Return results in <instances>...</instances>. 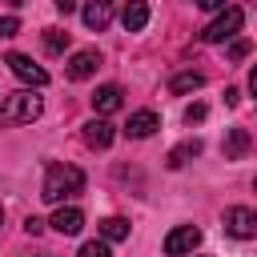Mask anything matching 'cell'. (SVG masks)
Returning <instances> with one entry per match:
<instances>
[{
	"mask_svg": "<svg viewBox=\"0 0 257 257\" xmlns=\"http://www.w3.org/2000/svg\"><path fill=\"white\" fill-rule=\"evenodd\" d=\"M76 193H84V173H80L76 165H48L44 185H40V197H44L48 205H64V201L76 197Z\"/></svg>",
	"mask_w": 257,
	"mask_h": 257,
	"instance_id": "cell-1",
	"label": "cell"
},
{
	"mask_svg": "<svg viewBox=\"0 0 257 257\" xmlns=\"http://www.w3.org/2000/svg\"><path fill=\"white\" fill-rule=\"evenodd\" d=\"M40 112H44V100L32 88H20V92L4 96V104H0V120L4 124H32Z\"/></svg>",
	"mask_w": 257,
	"mask_h": 257,
	"instance_id": "cell-2",
	"label": "cell"
},
{
	"mask_svg": "<svg viewBox=\"0 0 257 257\" xmlns=\"http://www.w3.org/2000/svg\"><path fill=\"white\" fill-rule=\"evenodd\" d=\"M241 24H245V12L229 4V8H221V16L201 32V40H205V44H225V40H233V36L241 32Z\"/></svg>",
	"mask_w": 257,
	"mask_h": 257,
	"instance_id": "cell-3",
	"label": "cell"
},
{
	"mask_svg": "<svg viewBox=\"0 0 257 257\" xmlns=\"http://www.w3.org/2000/svg\"><path fill=\"white\" fill-rule=\"evenodd\" d=\"M4 64L12 68V76H20V80H24V84H32V88H44V84H48V72H44L32 56H24V52H8V56H4Z\"/></svg>",
	"mask_w": 257,
	"mask_h": 257,
	"instance_id": "cell-4",
	"label": "cell"
},
{
	"mask_svg": "<svg viewBox=\"0 0 257 257\" xmlns=\"http://www.w3.org/2000/svg\"><path fill=\"white\" fill-rule=\"evenodd\" d=\"M225 233L229 237H241V241L257 237V209H245V205L225 209Z\"/></svg>",
	"mask_w": 257,
	"mask_h": 257,
	"instance_id": "cell-5",
	"label": "cell"
},
{
	"mask_svg": "<svg viewBox=\"0 0 257 257\" xmlns=\"http://www.w3.org/2000/svg\"><path fill=\"white\" fill-rule=\"evenodd\" d=\"M201 245V229L197 225H177L169 237H165V253L169 257H185V253H193Z\"/></svg>",
	"mask_w": 257,
	"mask_h": 257,
	"instance_id": "cell-6",
	"label": "cell"
},
{
	"mask_svg": "<svg viewBox=\"0 0 257 257\" xmlns=\"http://www.w3.org/2000/svg\"><path fill=\"white\" fill-rule=\"evenodd\" d=\"M96 64H100V56H96L92 48H80V52H72V56H68L64 72H68V80H88V76L96 72Z\"/></svg>",
	"mask_w": 257,
	"mask_h": 257,
	"instance_id": "cell-7",
	"label": "cell"
},
{
	"mask_svg": "<svg viewBox=\"0 0 257 257\" xmlns=\"http://www.w3.org/2000/svg\"><path fill=\"white\" fill-rule=\"evenodd\" d=\"M56 233H64V237H76L80 229H84V213L76 209V205H60L56 213H52V221H48Z\"/></svg>",
	"mask_w": 257,
	"mask_h": 257,
	"instance_id": "cell-8",
	"label": "cell"
},
{
	"mask_svg": "<svg viewBox=\"0 0 257 257\" xmlns=\"http://www.w3.org/2000/svg\"><path fill=\"white\" fill-rule=\"evenodd\" d=\"M80 16H84V24H88L92 32H104V28L112 24V0H84Z\"/></svg>",
	"mask_w": 257,
	"mask_h": 257,
	"instance_id": "cell-9",
	"label": "cell"
},
{
	"mask_svg": "<svg viewBox=\"0 0 257 257\" xmlns=\"http://www.w3.org/2000/svg\"><path fill=\"white\" fill-rule=\"evenodd\" d=\"M161 128V116L153 112V108H141V112H133L128 116V124H124V133L133 137V141H145V137H153Z\"/></svg>",
	"mask_w": 257,
	"mask_h": 257,
	"instance_id": "cell-10",
	"label": "cell"
},
{
	"mask_svg": "<svg viewBox=\"0 0 257 257\" xmlns=\"http://www.w3.org/2000/svg\"><path fill=\"white\" fill-rule=\"evenodd\" d=\"M124 104V92L116 88V84H100L96 92H92V112L96 116H108V112H116Z\"/></svg>",
	"mask_w": 257,
	"mask_h": 257,
	"instance_id": "cell-11",
	"label": "cell"
},
{
	"mask_svg": "<svg viewBox=\"0 0 257 257\" xmlns=\"http://www.w3.org/2000/svg\"><path fill=\"white\" fill-rule=\"evenodd\" d=\"M112 137H116V133H112V124H108L104 116H92V120L84 124V145H88V149H108Z\"/></svg>",
	"mask_w": 257,
	"mask_h": 257,
	"instance_id": "cell-12",
	"label": "cell"
},
{
	"mask_svg": "<svg viewBox=\"0 0 257 257\" xmlns=\"http://www.w3.org/2000/svg\"><path fill=\"white\" fill-rule=\"evenodd\" d=\"M120 24H124V32H141L149 24V0H128L120 8Z\"/></svg>",
	"mask_w": 257,
	"mask_h": 257,
	"instance_id": "cell-13",
	"label": "cell"
},
{
	"mask_svg": "<svg viewBox=\"0 0 257 257\" xmlns=\"http://www.w3.org/2000/svg\"><path fill=\"white\" fill-rule=\"evenodd\" d=\"M249 145H253V141H249V133H245V128H229V133H225L221 153H225V161H237V157H245V153H249Z\"/></svg>",
	"mask_w": 257,
	"mask_h": 257,
	"instance_id": "cell-14",
	"label": "cell"
},
{
	"mask_svg": "<svg viewBox=\"0 0 257 257\" xmlns=\"http://www.w3.org/2000/svg\"><path fill=\"white\" fill-rule=\"evenodd\" d=\"M201 84H205V76L189 68V72H177V76L169 80V92H177V96H185V92H197Z\"/></svg>",
	"mask_w": 257,
	"mask_h": 257,
	"instance_id": "cell-15",
	"label": "cell"
},
{
	"mask_svg": "<svg viewBox=\"0 0 257 257\" xmlns=\"http://www.w3.org/2000/svg\"><path fill=\"white\" fill-rule=\"evenodd\" d=\"M100 237L104 241H124L128 237V221L124 217H104L100 221Z\"/></svg>",
	"mask_w": 257,
	"mask_h": 257,
	"instance_id": "cell-16",
	"label": "cell"
},
{
	"mask_svg": "<svg viewBox=\"0 0 257 257\" xmlns=\"http://www.w3.org/2000/svg\"><path fill=\"white\" fill-rule=\"evenodd\" d=\"M201 153V141H185V145H177L173 153H169V169H181L189 157H197Z\"/></svg>",
	"mask_w": 257,
	"mask_h": 257,
	"instance_id": "cell-17",
	"label": "cell"
},
{
	"mask_svg": "<svg viewBox=\"0 0 257 257\" xmlns=\"http://www.w3.org/2000/svg\"><path fill=\"white\" fill-rule=\"evenodd\" d=\"M44 48H48L52 56H60V52L68 48V32H60V28H44Z\"/></svg>",
	"mask_w": 257,
	"mask_h": 257,
	"instance_id": "cell-18",
	"label": "cell"
},
{
	"mask_svg": "<svg viewBox=\"0 0 257 257\" xmlns=\"http://www.w3.org/2000/svg\"><path fill=\"white\" fill-rule=\"evenodd\" d=\"M108 245H112V241H104V237H100V241H84V245H80V257H112Z\"/></svg>",
	"mask_w": 257,
	"mask_h": 257,
	"instance_id": "cell-19",
	"label": "cell"
},
{
	"mask_svg": "<svg viewBox=\"0 0 257 257\" xmlns=\"http://www.w3.org/2000/svg\"><path fill=\"white\" fill-rule=\"evenodd\" d=\"M249 56V40H233L229 44V60H245Z\"/></svg>",
	"mask_w": 257,
	"mask_h": 257,
	"instance_id": "cell-20",
	"label": "cell"
},
{
	"mask_svg": "<svg viewBox=\"0 0 257 257\" xmlns=\"http://www.w3.org/2000/svg\"><path fill=\"white\" fill-rule=\"evenodd\" d=\"M205 112H209L205 104H189V108H185V120H189V124H201V120H205Z\"/></svg>",
	"mask_w": 257,
	"mask_h": 257,
	"instance_id": "cell-21",
	"label": "cell"
},
{
	"mask_svg": "<svg viewBox=\"0 0 257 257\" xmlns=\"http://www.w3.org/2000/svg\"><path fill=\"white\" fill-rule=\"evenodd\" d=\"M16 32H20V20L16 16H4L0 20V36H16Z\"/></svg>",
	"mask_w": 257,
	"mask_h": 257,
	"instance_id": "cell-22",
	"label": "cell"
},
{
	"mask_svg": "<svg viewBox=\"0 0 257 257\" xmlns=\"http://www.w3.org/2000/svg\"><path fill=\"white\" fill-rule=\"evenodd\" d=\"M24 229H28L32 237H40V233H44V221H40V217H28V221H24Z\"/></svg>",
	"mask_w": 257,
	"mask_h": 257,
	"instance_id": "cell-23",
	"label": "cell"
},
{
	"mask_svg": "<svg viewBox=\"0 0 257 257\" xmlns=\"http://www.w3.org/2000/svg\"><path fill=\"white\" fill-rule=\"evenodd\" d=\"M52 4H56V12H64V16H68V12H76V4H80V0H52Z\"/></svg>",
	"mask_w": 257,
	"mask_h": 257,
	"instance_id": "cell-24",
	"label": "cell"
},
{
	"mask_svg": "<svg viewBox=\"0 0 257 257\" xmlns=\"http://www.w3.org/2000/svg\"><path fill=\"white\" fill-rule=\"evenodd\" d=\"M197 4H201V8H205V12H221V8H229V4H225V0H197Z\"/></svg>",
	"mask_w": 257,
	"mask_h": 257,
	"instance_id": "cell-25",
	"label": "cell"
},
{
	"mask_svg": "<svg viewBox=\"0 0 257 257\" xmlns=\"http://www.w3.org/2000/svg\"><path fill=\"white\" fill-rule=\"evenodd\" d=\"M249 88H253V96H257V68L249 72Z\"/></svg>",
	"mask_w": 257,
	"mask_h": 257,
	"instance_id": "cell-26",
	"label": "cell"
},
{
	"mask_svg": "<svg viewBox=\"0 0 257 257\" xmlns=\"http://www.w3.org/2000/svg\"><path fill=\"white\" fill-rule=\"evenodd\" d=\"M4 4H12V8H20V4H24V0H4Z\"/></svg>",
	"mask_w": 257,
	"mask_h": 257,
	"instance_id": "cell-27",
	"label": "cell"
},
{
	"mask_svg": "<svg viewBox=\"0 0 257 257\" xmlns=\"http://www.w3.org/2000/svg\"><path fill=\"white\" fill-rule=\"evenodd\" d=\"M0 221H4V209H0Z\"/></svg>",
	"mask_w": 257,
	"mask_h": 257,
	"instance_id": "cell-28",
	"label": "cell"
},
{
	"mask_svg": "<svg viewBox=\"0 0 257 257\" xmlns=\"http://www.w3.org/2000/svg\"><path fill=\"white\" fill-rule=\"evenodd\" d=\"M253 189H257V181H253Z\"/></svg>",
	"mask_w": 257,
	"mask_h": 257,
	"instance_id": "cell-29",
	"label": "cell"
},
{
	"mask_svg": "<svg viewBox=\"0 0 257 257\" xmlns=\"http://www.w3.org/2000/svg\"><path fill=\"white\" fill-rule=\"evenodd\" d=\"M253 4H257V0H253Z\"/></svg>",
	"mask_w": 257,
	"mask_h": 257,
	"instance_id": "cell-30",
	"label": "cell"
}]
</instances>
